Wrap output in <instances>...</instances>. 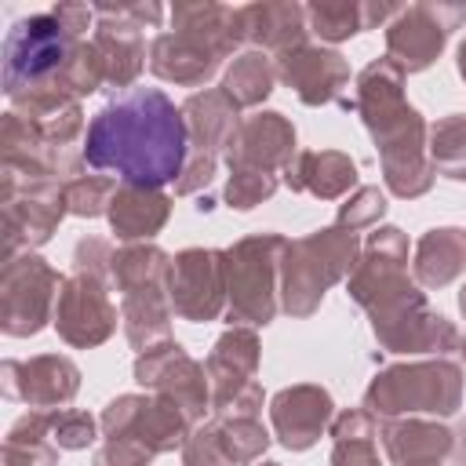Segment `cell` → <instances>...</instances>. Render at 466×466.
<instances>
[{
    "label": "cell",
    "mask_w": 466,
    "mask_h": 466,
    "mask_svg": "<svg viewBox=\"0 0 466 466\" xmlns=\"http://www.w3.org/2000/svg\"><path fill=\"white\" fill-rule=\"evenodd\" d=\"M186 127L160 91H135L102 109L87 135V160L116 167L131 182H167L182 164Z\"/></svg>",
    "instance_id": "obj_1"
}]
</instances>
